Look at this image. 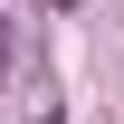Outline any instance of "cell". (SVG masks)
Segmentation results:
<instances>
[{
	"label": "cell",
	"mask_w": 124,
	"mask_h": 124,
	"mask_svg": "<svg viewBox=\"0 0 124 124\" xmlns=\"http://www.w3.org/2000/svg\"><path fill=\"white\" fill-rule=\"evenodd\" d=\"M0 38H10V19H0Z\"/></svg>",
	"instance_id": "obj_1"
}]
</instances>
